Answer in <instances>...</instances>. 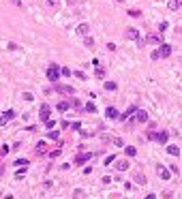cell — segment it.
Listing matches in <instances>:
<instances>
[{"mask_svg":"<svg viewBox=\"0 0 182 199\" xmlns=\"http://www.w3.org/2000/svg\"><path fill=\"white\" fill-rule=\"evenodd\" d=\"M137 43L141 45V47L146 43H159V45H163V37H161V34H148L146 39H137Z\"/></svg>","mask_w":182,"mask_h":199,"instance_id":"obj_1","label":"cell"},{"mask_svg":"<svg viewBox=\"0 0 182 199\" xmlns=\"http://www.w3.org/2000/svg\"><path fill=\"white\" fill-rule=\"evenodd\" d=\"M58 77H60V69H58V64H49V69H47V79L54 81V84H58Z\"/></svg>","mask_w":182,"mask_h":199,"instance_id":"obj_2","label":"cell"},{"mask_svg":"<svg viewBox=\"0 0 182 199\" xmlns=\"http://www.w3.org/2000/svg\"><path fill=\"white\" fill-rule=\"evenodd\" d=\"M167 137H169V135H167L165 131H163V133H148V139H152V141H161V143H165Z\"/></svg>","mask_w":182,"mask_h":199,"instance_id":"obj_3","label":"cell"},{"mask_svg":"<svg viewBox=\"0 0 182 199\" xmlns=\"http://www.w3.org/2000/svg\"><path fill=\"white\" fill-rule=\"evenodd\" d=\"M13 118H15V111H13V109H7L2 116H0V126H4L7 122H11Z\"/></svg>","mask_w":182,"mask_h":199,"instance_id":"obj_4","label":"cell"},{"mask_svg":"<svg viewBox=\"0 0 182 199\" xmlns=\"http://www.w3.org/2000/svg\"><path fill=\"white\" fill-rule=\"evenodd\" d=\"M135 111H137V105H131L124 114H120V120H124V122H126V120H131L133 116H135Z\"/></svg>","mask_w":182,"mask_h":199,"instance_id":"obj_5","label":"cell"},{"mask_svg":"<svg viewBox=\"0 0 182 199\" xmlns=\"http://www.w3.org/2000/svg\"><path fill=\"white\" fill-rule=\"evenodd\" d=\"M56 92H60V94H73L75 90H73V86H67V84H56Z\"/></svg>","mask_w":182,"mask_h":199,"instance_id":"obj_6","label":"cell"},{"mask_svg":"<svg viewBox=\"0 0 182 199\" xmlns=\"http://www.w3.org/2000/svg\"><path fill=\"white\" fill-rule=\"evenodd\" d=\"M124 37L129 39V41H137V39H139V30H137V28H126Z\"/></svg>","mask_w":182,"mask_h":199,"instance_id":"obj_7","label":"cell"},{"mask_svg":"<svg viewBox=\"0 0 182 199\" xmlns=\"http://www.w3.org/2000/svg\"><path fill=\"white\" fill-rule=\"evenodd\" d=\"M157 174H159V178H163V180H169V178H171V171H169L167 167H163V165L157 167Z\"/></svg>","mask_w":182,"mask_h":199,"instance_id":"obj_8","label":"cell"},{"mask_svg":"<svg viewBox=\"0 0 182 199\" xmlns=\"http://www.w3.org/2000/svg\"><path fill=\"white\" fill-rule=\"evenodd\" d=\"M159 54H161V58H169V56H171V45L163 43L161 47H159Z\"/></svg>","mask_w":182,"mask_h":199,"instance_id":"obj_9","label":"cell"},{"mask_svg":"<svg viewBox=\"0 0 182 199\" xmlns=\"http://www.w3.org/2000/svg\"><path fill=\"white\" fill-rule=\"evenodd\" d=\"M39 118H41V122H47V120H49V107H47V105H41Z\"/></svg>","mask_w":182,"mask_h":199,"instance_id":"obj_10","label":"cell"},{"mask_svg":"<svg viewBox=\"0 0 182 199\" xmlns=\"http://www.w3.org/2000/svg\"><path fill=\"white\" fill-rule=\"evenodd\" d=\"M133 120H135V122H146V120H148V114H146L144 109H137V111H135V116H133Z\"/></svg>","mask_w":182,"mask_h":199,"instance_id":"obj_11","label":"cell"},{"mask_svg":"<svg viewBox=\"0 0 182 199\" xmlns=\"http://www.w3.org/2000/svg\"><path fill=\"white\" fill-rule=\"evenodd\" d=\"M90 158H92V154H90V152L77 154V156H75V165H81V163H86V161H90Z\"/></svg>","mask_w":182,"mask_h":199,"instance_id":"obj_12","label":"cell"},{"mask_svg":"<svg viewBox=\"0 0 182 199\" xmlns=\"http://www.w3.org/2000/svg\"><path fill=\"white\" fill-rule=\"evenodd\" d=\"M105 116H107L109 120H116V118H120V114H118V109H116V107H107V109H105Z\"/></svg>","mask_w":182,"mask_h":199,"instance_id":"obj_13","label":"cell"},{"mask_svg":"<svg viewBox=\"0 0 182 199\" xmlns=\"http://www.w3.org/2000/svg\"><path fill=\"white\" fill-rule=\"evenodd\" d=\"M114 163H116V169H118V171H124V169H129V165H131V163L126 161V158H122V161H114Z\"/></svg>","mask_w":182,"mask_h":199,"instance_id":"obj_14","label":"cell"},{"mask_svg":"<svg viewBox=\"0 0 182 199\" xmlns=\"http://www.w3.org/2000/svg\"><path fill=\"white\" fill-rule=\"evenodd\" d=\"M88 32H90V26L88 24H79L77 26V34H84V37H86Z\"/></svg>","mask_w":182,"mask_h":199,"instance_id":"obj_15","label":"cell"},{"mask_svg":"<svg viewBox=\"0 0 182 199\" xmlns=\"http://www.w3.org/2000/svg\"><path fill=\"white\" fill-rule=\"evenodd\" d=\"M182 7V0H169V11H178Z\"/></svg>","mask_w":182,"mask_h":199,"instance_id":"obj_16","label":"cell"},{"mask_svg":"<svg viewBox=\"0 0 182 199\" xmlns=\"http://www.w3.org/2000/svg\"><path fill=\"white\" fill-rule=\"evenodd\" d=\"M167 152H169L171 156H178V154H180V148L174 146V143H169V146H167Z\"/></svg>","mask_w":182,"mask_h":199,"instance_id":"obj_17","label":"cell"},{"mask_svg":"<svg viewBox=\"0 0 182 199\" xmlns=\"http://www.w3.org/2000/svg\"><path fill=\"white\" fill-rule=\"evenodd\" d=\"M69 107H71V103H67V101H60V103H58V111H67Z\"/></svg>","mask_w":182,"mask_h":199,"instance_id":"obj_18","label":"cell"},{"mask_svg":"<svg viewBox=\"0 0 182 199\" xmlns=\"http://www.w3.org/2000/svg\"><path fill=\"white\" fill-rule=\"evenodd\" d=\"M13 165L22 169V167H28V161H26V158H20V161H15V163H13Z\"/></svg>","mask_w":182,"mask_h":199,"instance_id":"obj_19","label":"cell"},{"mask_svg":"<svg viewBox=\"0 0 182 199\" xmlns=\"http://www.w3.org/2000/svg\"><path fill=\"white\" fill-rule=\"evenodd\" d=\"M36 154H45V143L43 141L36 143Z\"/></svg>","mask_w":182,"mask_h":199,"instance_id":"obj_20","label":"cell"},{"mask_svg":"<svg viewBox=\"0 0 182 199\" xmlns=\"http://www.w3.org/2000/svg\"><path fill=\"white\" fill-rule=\"evenodd\" d=\"M124 152H126L129 156H135V154H137V150H135L133 146H126V148H124Z\"/></svg>","mask_w":182,"mask_h":199,"instance_id":"obj_21","label":"cell"},{"mask_svg":"<svg viewBox=\"0 0 182 199\" xmlns=\"http://www.w3.org/2000/svg\"><path fill=\"white\" fill-rule=\"evenodd\" d=\"M84 45H86V47H90V49H92V47H94V39H90V37H86Z\"/></svg>","mask_w":182,"mask_h":199,"instance_id":"obj_22","label":"cell"},{"mask_svg":"<svg viewBox=\"0 0 182 199\" xmlns=\"http://www.w3.org/2000/svg\"><path fill=\"white\" fill-rule=\"evenodd\" d=\"M135 182H137V184H146V176L137 174V176H135Z\"/></svg>","mask_w":182,"mask_h":199,"instance_id":"obj_23","label":"cell"},{"mask_svg":"<svg viewBox=\"0 0 182 199\" xmlns=\"http://www.w3.org/2000/svg\"><path fill=\"white\" fill-rule=\"evenodd\" d=\"M167 28H169V24H167V22H161V26H159V32L163 34V32H165Z\"/></svg>","mask_w":182,"mask_h":199,"instance_id":"obj_24","label":"cell"},{"mask_svg":"<svg viewBox=\"0 0 182 199\" xmlns=\"http://www.w3.org/2000/svg\"><path fill=\"white\" fill-rule=\"evenodd\" d=\"M118 86L114 84V81H105V90H116Z\"/></svg>","mask_w":182,"mask_h":199,"instance_id":"obj_25","label":"cell"},{"mask_svg":"<svg viewBox=\"0 0 182 199\" xmlns=\"http://www.w3.org/2000/svg\"><path fill=\"white\" fill-rule=\"evenodd\" d=\"M86 111H90V114H94V111H96V107H94V103H88V105H86Z\"/></svg>","mask_w":182,"mask_h":199,"instance_id":"obj_26","label":"cell"},{"mask_svg":"<svg viewBox=\"0 0 182 199\" xmlns=\"http://www.w3.org/2000/svg\"><path fill=\"white\" fill-rule=\"evenodd\" d=\"M24 174H26V167H24V169H17V174H15V178L20 180V178H24Z\"/></svg>","mask_w":182,"mask_h":199,"instance_id":"obj_27","label":"cell"},{"mask_svg":"<svg viewBox=\"0 0 182 199\" xmlns=\"http://www.w3.org/2000/svg\"><path fill=\"white\" fill-rule=\"evenodd\" d=\"M71 129H73V131H79L81 124H79V122H71Z\"/></svg>","mask_w":182,"mask_h":199,"instance_id":"obj_28","label":"cell"},{"mask_svg":"<svg viewBox=\"0 0 182 199\" xmlns=\"http://www.w3.org/2000/svg\"><path fill=\"white\" fill-rule=\"evenodd\" d=\"M60 75H65V77H69V75H71V69H60Z\"/></svg>","mask_w":182,"mask_h":199,"instance_id":"obj_29","label":"cell"},{"mask_svg":"<svg viewBox=\"0 0 182 199\" xmlns=\"http://www.w3.org/2000/svg\"><path fill=\"white\" fill-rule=\"evenodd\" d=\"M112 141H114V146H118V148H122V139H118V137H114Z\"/></svg>","mask_w":182,"mask_h":199,"instance_id":"obj_30","label":"cell"},{"mask_svg":"<svg viewBox=\"0 0 182 199\" xmlns=\"http://www.w3.org/2000/svg\"><path fill=\"white\" fill-rule=\"evenodd\" d=\"M45 126H47V129H54V126H56V122H54V120H51V118H49V120H47V122H45Z\"/></svg>","mask_w":182,"mask_h":199,"instance_id":"obj_31","label":"cell"},{"mask_svg":"<svg viewBox=\"0 0 182 199\" xmlns=\"http://www.w3.org/2000/svg\"><path fill=\"white\" fill-rule=\"evenodd\" d=\"M114 161H116V156H114V154H109V156L105 158V165H109V163H114Z\"/></svg>","mask_w":182,"mask_h":199,"instance_id":"obj_32","label":"cell"},{"mask_svg":"<svg viewBox=\"0 0 182 199\" xmlns=\"http://www.w3.org/2000/svg\"><path fill=\"white\" fill-rule=\"evenodd\" d=\"M49 139H58V131H49Z\"/></svg>","mask_w":182,"mask_h":199,"instance_id":"obj_33","label":"cell"},{"mask_svg":"<svg viewBox=\"0 0 182 199\" xmlns=\"http://www.w3.org/2000/svg\"><path fill=\"white\" fill-rule=\"evenodd\" d=\"M24 98H26V101H32L34 96H32V92H24Z\"/></svg>","mask_w":182,"mask_h":199,"instance_id":"obj_34","label":"cell"},{"mask_svg":"<svg viewBox=\"0 0 182 199\" xmlns=\"http://www.w3.org/2000/svg\"><path fill=\"white\" fill-rule=\"evenodd\" d=\"M75 77H77V79H86V75L81 73V71H75Z\"/></svg>","mask_w":182,"mask_h":199,"instance_id":"obj_35","label":"cell"},{"mask_svg":"<svg viewBox=\"0 0 182 199\" xmlns=\"http://www.w3.org/2000/svg\"><path fill=\"white\" fill-rule=\"evenodd\" d=\"M159 58H161V54H159V49H157V51H152V60H159Z\"/></svg>","mask_w":182,"mask_h":199,"instance_id":"obj_36","label":"cell"},{"mask_svg":"<svg viewBox=\"0 0 182 199\" xmlns=\"http://www.w3.org/2000/svg\"><path fill=\"white\" fill-rule=\"evenodd\" d=\"M79 105H81V103L77 101V98H73V101H71V107H79Z\"/></svg>","mask_w":182,"mask_h":199,"instance_id":"obj_37","label":"cell"},{"mask_svg":"<svg viewBox=\"0 0 182 199\" xmlns=\"http://www.w3.org/2000/svg\"><path fill=\"white\" fill-rule=\"evenodd\" d=\"M7 152H9V146H2V150H0V156H4Z\"/></svg>","mask_w":182,"mask_h":199,"instance_id":"obj_38","label":"cell"},{"mask_svg":"<svg viewBox=\"0 0 182 199\" xmlns=\"http://www.w3.org/2000/svg\"><path fill=\"white\" fill-rule=\"evenodd\" d=\"M146 199H157V195H152V193H150V195H148V197H146Z\"/></svg>","mask_w":182,"mask_h":199,"instance_id":"obj_39","label":"cell"},{"mask_svg":"<svg viewBox=\"0 0 182 199\" xmlns=\"http://www.w3.org/2000/svg\"><path fill=\"white\" fill-rule=\"evenodd\" d=\"M118 2H122V0H118Z\"/></svg>","mask_w":182,"mask_h":199,"instance_id":"obj_40","label":"cell"}]
</instances>
